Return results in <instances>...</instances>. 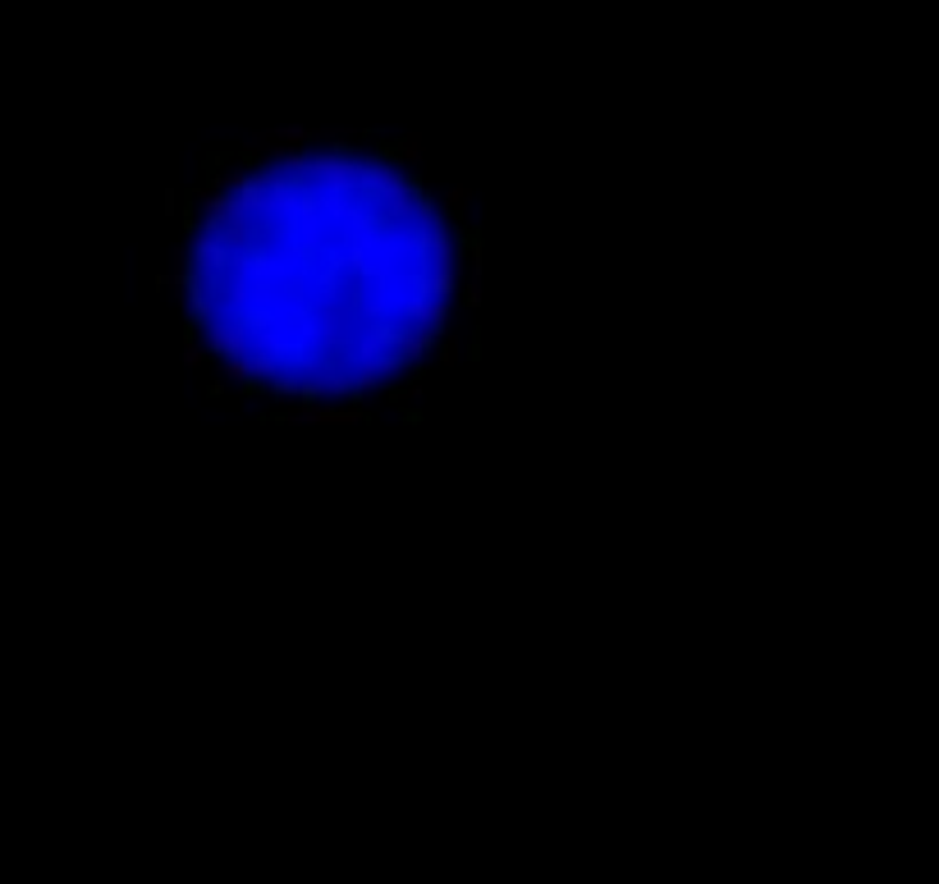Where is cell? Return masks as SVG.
<instances>
[{"mask_svg":"<svg viewBox=\"0 0 939 884\" xmlns=\"http://www.w3.org/2000/svg\"><path fill=\"white\" fill-rule=\"evenodd\" d=\"M188 371L270 421L408 408L477 339L482 229L417 138L270 129L175 193Z\"/></svg>","mask_w":939,"mask_h":884,"instance_id":"6da1fadb","label":"cell"}]
</instances>
